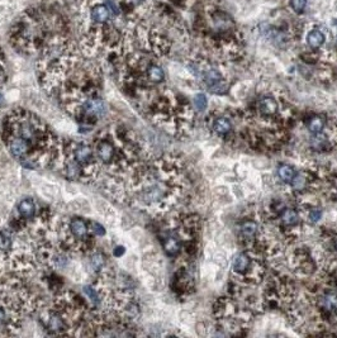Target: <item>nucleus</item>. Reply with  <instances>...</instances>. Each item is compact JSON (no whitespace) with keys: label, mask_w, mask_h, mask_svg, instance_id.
<instances>
[{"label":"nucleus","mask_w":337,"mask_h":338,"mask_svg":"<svg viewBox=\"0 0 337 338\" xmlns=\"http://www.w3.org/2000/svg\"><path fill=\"white\" fill-rule=\"evenodd\" d=\"M280 217H282V222L285 227H294L299 222V215L297 210L294 209H284Z\"/></svg>","instance_id":"16"},{"label":"nucleus","mask_w":337,"mask_h":338,"mask_svg":"<svg viewBox=\"0 0 337 338\" xmlns=\"http://www.w3.org/2000/svg\"><path fill=\"white\" fill-rule=\"evenodd\" d=\"M241 230V236L245 238V240H254L257 234V230H259V227H257V223L254 222V220H246L241 224L240 227Z\"/></svg>","instance_id":"13"},{"label":"nucleus","mask_w":337,"mask_h":338,"mask_svg":"<svg viewBox=\"0 0 337 338\" xmlns=\"http://www.w3.org/2000/svg\"><path fill=\"white\" fill-rule=\"evenodd\" d=\"M278 175L284 184H291V181L294 180L295 175H297V171L290 165H282L278 169Z\"/></svg>","instance_id":"15"},{"label":"nucleus","mask_w":337,"mask_h":338,"mask_svg":"<svg viewBox=\"0 0 337 338\" xmlns=\"http://www.w3.org/2000/svg\"><path fill=\"white\" fill-rule=\"evenodd\" d=\"M48 329L51 331H61L64 327V319L60 314H53L48 318Z\"/></svg>","instance_id":"19"},{"label":"nucleus","mask_w":337,"mask_h":338,"mask_svg":"<svg viewBox=\"0 0 337 338\" xmlns=\"http://www.w3.org/2000/svg\"><path fill=\"white\" fill-rule=\"evenodd\" d=\"M90 226H92V227H90V230H92V232L95 234V236L103 237L105 234L104 227H103L100 223H96V222H92V224H90Z\"/></svg>","instance_id":"26"},{"label":"nucleus","mask_w":337,"mask_h":338,"mask_svg":"<svg viewBox=\"0 0 337 338\" xmlns=\"http://www.w3.org/2000/svg\"><path fill=\"white\" fill-rule=\"evenodd\" d=\"M290 7L295 13H303L307 7V0H290Z\"/></svg>","instance_id":"24"},{"label":"nucleus","mask_w":337,"mask_h":338,"mask_svg":"<svg viewBox=\"0 0 337 338\" xmlns=\"http://www.w3.org/2000/svg\"><path fill=\"white\" fill-rule=\"evenodd\" d=\"M96 154L98 160L103 165H111L115 158V147L113 142L108 138L100 139V142L96 145Z\"/></svg>","instance_id":"3"},{"label":"nucleus","mask_w":337,"mask_h":338,"mask_svg":"<svg viewBox=\"0 0 337 338\" xmlns=\"http://www.w3.org/2000/svg\"><path fill=\"white\" fill-rule=\"evenodd\" d=\"M72 160L82 169L94 168L95 165H92L93 161V151L90 146L85 143H79L72 150Z\"/></svg>","instance_id":"2"},{"label":"nucleus","mask_w":337,"mask_h":338,"mask_svg":"<svg viewBox=\"0 0 337 338\" xmlns=\"http://www.w3.org/2000/svg\"><path fill=\"white\" fill-rule=\"evenodd\" d=\"M322 217V210L317 209V208H313L308 212V219L311 220L312 223H317L318 220L321 219Z\"/></svg>","instance_id":"25"},{"label":"nucleus","mask_w":337,"mask_h":338,"mask_svg":"<svg viewBox=\"0 0 337 338\" xmlns=\"http://www.w3.org/2000/svg\"><path fill=\"white\" fill-rule=\"evenodd\" d=\"M13 245L12 237L5 233H0V252H7Z\"/></svg>","instance_id":"22"},{"label":"nucleus","mask_w":337,"mask_h":338,"mask_svg":"<svg viewBox=\"0 0 337 338\" xmlns=\"http://www.w3.org/2000/svg\"><path fill=\"white\" fill-rule=\"evenodd\" d=\"M147 75H148V79H150L152 82H155V84H159V82L164 81L165 79L164 70L157 65H151L150 67H148Z\"/></svg>","instance_id":"17"},{"label":"nucleus","mask_w":337,"mask_h":338,"mask_svg":"<svg viewBox=\"0 0 337 338\" xmlns=\"http://www.w3.org/2000/svg\"><path fill=\"white\" fill-rule=\"evenodd\" d=\"M324 41H326V37H324V34L320 30H312L308 32L307 43L311 48H320L324 43Z\"/></svg>","instance_id":"12"},{"label":"nucleus","mask_w":337,"mask_h":338,"mask_svg":"<svg viewBox=\"0 0 337 338\" xmlns=\"http://www.w3.org/2000/svg\"><path fill=\"white\" fill-rule=\"evenodd\" d=\"M180 240H179L177 236L171 234V236H167L166 238H165L164 250L169 256H175V255H177V253L180 252Z\"/></svg>","instance_id":"10"},{"label":"nucleus","mask_w":337,"mask_h":338,"mask_svg":"<svg viewBox=\"0 0 337 338\" xmlns=\"http://www.w3.org/2000/svg\"><path fill=\"white\" fill-rule=\"evenodd\" d=\"M279 104L273 96H264L259 102V112L265 117H274L278 114Z\"/></svg>","instance_id":"5"},{"label":"nucleus","mask_w":337,"mask_h":338,"mask_svg":"<svg viewBox=\"0 0 337 338\" xmlns=\"http://www.w3.org/2000/svg\"><path fill=\"white\" fill-rule=\"evenodd\" d=\"M336 195H337V184H336Z\"/></svg>","instance_id":"29"},{"label":"nucleus","mask_w":337,"mask_h":338,"mask_svg":"<svg viewBox=\"0 0 337 338\" xmlns=\"http://www.w3.org/2000/svg\"><path fill=\"white\" fill-rule=\"evenodd\" d=\"M207 104H208V99H207V96L204 95V94L199 92V94H196V95L194 96V105H195V108L198 109L199 112L206 110Z\"/></svg>","instance_id":"21"},{"label":"nucleus","mask_w":337,"mask_h":338,"mask_svg":"<svg viewBox=\"0 0 337 338\" xmlns=\"http://www.w3.org/2000/svg\"><path fill=\"white\" fill-rule=\"evenodd\" d=\"M251 263L252 261L249 253H240L233 261V270H235V273L240 274V275H245L251 269Z\"/></svg>","instance_id":"7"},{"label":"nucleus","mask_w":337,"mask_h":338,"mask_svg":"<svg viewBox=\"0 0 337 338\" xmlns=\"http://www.w3.org/2000/svg\"><path fill=\"white\" fill-rule=\"evenodd\" d=\"M90 263L94 267L95 270H100L103 266L105 265V259L100 252H95L92 255V259H90Z\"/></svg>","instance_id":"20"},{"label":"nucleus","mask_w":337,"mask_h":338,"mask_svg":"<svg viewBox=\"0 0 337 338\" xmlns=\"http://www.w3.org/2000/svg\"><path fill=\"white\" fill-rule=\"evenodd\" d=\"M84 292H85L86 296L90 299V302H92L94 306H99V304L102 303V295H100V292L95 289V288H93V286H85V288H84Z\"/></svg>","instance_id":"18"},{"label":"nucleus","mask_w":337,"mask_h":338,"mask_svg":"<svg viewBox=\"0 0 337 338\" xmlns=\"http://www.w3.org/2000/svg\"><path fill=\"white\" fill-rule=\"evenodd\" d=\"M123 253H125V247L123 246L114 247V250H113V255H114L115 257H121Z\"/></svg>","instance_id":"27"},{"label":"nucleus","mask_w":337,"mask_h":338,"mask_svg":"<svg viewBox=\"0 0 337 338\" xmlns=\"http://www.w3.org/2000/svg\"><path fill=\"white\" fill-rule=\"evenodd\" d=\"M69 230L72 238L79 242H84L89 237V226L82 218L74 217L69 222Z\"/></svg>","instance_id":"4"},{"label":"nucleus","mask_w":337,"mask_h":338,"mask_svg":"<svg viewBox=\"0 0 337 338\" xmlns=\"http://www.w3.org/2000/svg\"><path fill=\"white\" fill-rule=\"evenodd\" d=\"M212 128L216 135L223 137V136L229 135L232 131V122L229 121V118H227V117H217L213 121Z\"/></svg>","instance_id":"6"},{"label":"nucleus","mask_w":337,"mask_h":338,"mask_svg":"<svg viewBox=\"0 0 337 338\" xmlns=\"http://www.w3.org/2000/svg\"><path fill=\"white\" fill-rule=\"evenodd\" d=\"M90 18L94 20L95 23H104L109 18V9L103 4H98L90 12Z\"/></svg>","instance_id":"11"},{"label":"nucleus","mask_w":337,"mask_h":338,"mask_svg":"<svg viewBox=\"0 0 337 338\" xmlns=\"http://www.w3.org/2000/svg\"><path fill=\"white\" fill-rule=\"evenodd\" d=\"M5 321H7V313H5V309L0 307V325L3 324Z\"/></svg>","instance_id":"28"},{"label":"nucleus","mask_w":337,"mask_h":338,"mask_svg":"<svg viewBox=\"0 0 337 338\" xmlns=\"http://www.w3.org/2000/svg\"><path fill=\"white\" fill-rule=\"evenodd\" d=\"M321 309L326 313L337 312V295L334 292H327L323 296H321L320 300Z\"/></svg>","instance_id":"8"},{"label":"nucleus","mask_w":337,"mask_h":338,"mask_svg":"<svg viewBox=\"0 0 337 338\" xmlns=\"http://www.w3.org/2000/svg\"><path fill=\"white\" fill-rule=\"evenodd\" d=\"M18 212L23 218H33L36 214V204L31 199H24L18 205Z\"/></svg>","instance_id":"14"},{"label":"nucleus","mask_w":337,"mask_h":338,"mask_svg":"<svg viewBox=\"0 0 337 338\" xmlns=\"http://www.w3.org/2000/svg\"><path fill=\"white\" fill-rule=\"evenodd\" d=\"M291 185L294 186V189L297 190H301L305 186H307V177L305 175H299L297 174L294 177V180L291 181Z\"/></svg>","instance_id":"23"},{"label":"nucleus","mask_w":337,"mask_h":338,"mask_svg":"<svg viewBox=\"0 0 337 338\" xmlns=\"http://www.w3.org/2000/svg\"><path fill=\"white\" fill-rule=\"evenodd\" d=\"M203 81L209 89V92L214 94H223L227 90V82L223 79L222 74L216 67H209L203 71Z\"/></svg>","instance_id":"1"},{"label":"nucleus","mask_w":337,"mask_h":338,"mask_svg":"<svg viewBox=\"0 0 337 338\" xmlns=\"http://www.w3.org/2000/svg\"><path fill=\"white\" fill-rule=\"evenodd\" d=\"M324 125H326V122H324V119L322 118V117H320V115H312L307 121L308 131L311 132L312 135L314 136L321 135L324 129Z\"/></svg>","instance_id":"9"}]
</instances>
